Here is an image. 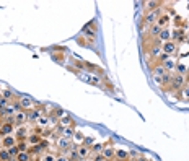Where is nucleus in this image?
<instances>
[{"label":"nucleus","instance_id":"nucleus-7","mask_svg":"<svg viewBox=\"0 0 189 161\" xmlns=\"http://www.w3.org/2000/svg\"><path fill=\"white\" fill-rule=\"evenodd\" d=\"M162 52H163V49H162V42L157 39V42H153V44L150 46V55H152L153 59H158Z\"/></svg>","mask_w":189,"mask_h":161},{"label":"nucleus","instance_id":"nucleus-13","mask_svg":"<svg viewBox=\"0 0 189 161\" xmlns=\"http://www.w3.org/2000/svg\"><path fill=\"white\" fill-rule=\"evenodd\" d=\"M41 137H42V135H39V134H34V132H33V134H30V137L26 138L28 145H30V146H36V145H39L41 142H42V138H41Z\"/></svg>","mask_w":189,"mask_h":161},{"label":"nucleus","instance_id":"nucleus-48","mask_svg":"<svg viewBox=\"0 0 189 161\" xmlns=\"http://www.w3.org/2000/svg\"><path fill=\"white\" fill-rule=\"evenodd\" d=\"M139 161H145V159H139Z\"/></svg>","mask_w":189,"mask_h":161},{"label":"nucleus","instance_id":"nucleus-43","mask_svg":"<svg viewBox=\"0 0 189 161\" xmlns=\"http://www.w3.org/2000/svg\"><path fill=\"white\" fill-rule=\"evenodd\" d=\"M129 158H139V153H137V151H134V150H130V151H129Z\"/></svg>","mask_w":189,"mask_h":161},{"label":"nucleus","instance_id":"nucleus-32","mask_svg":"<svg viewBox=\"0 0 189 161\" xmlns=\"http://www.w3.org/2000/svg\"><path fill=\"white\" fill-rule=\"evenodd\" d=\"M103 148H105V146H103L101 143H94L91 146V153L93 155H98V153H101V151H103Z\"/></svg>","mask_w":189,"mask_h":161},{"label":"nucleus","instance_id":"nucleus-35","mask_svg":"<svg viewBox=\"0 0 189 161\" xmlns=\"http://www.w3.org/2000/svg\"><path fill=\"white\" fill-rule=\"evenodd\" d=\"M83 145H85V146H88V148H91V146L94 145V138H93V137H85Z\"/></svg>","mask_w":189,"mask_h":161},{"label":"nucleus","instance_id":"nucleus-2","mask_svg":"<svg viewBox=\"0 0 189 161\" xmlns=\"http://www.w3.org/2000/svg\"><path fill=\"white\" fill-rule=\"evenodd\" d=\"M158 10H153V12H147L145 13V16H144V21H142V25L144 26H153V25H157V20H158Z\"/></svg>","mask_w":189,"mask_h":161},{"label":"nucleus","instance_id":"nucleus-30","mask_svg":"<svg viewBox=\"0 0 189 161\" xmlns=\"http://www.w3.org/2000/svg\"><path fill=\"white\" fill-rule=\"evenodd\" d=\"M174 72L179 73V75H184L187 72V67H186V64H176V68H174Z\"/></svg>","mask_w":189,"mask_h":161},{"label":"nucleus","instance_id":"nucleus-34","mask_svg":"<svg viewBox=\"0 0 189 161\" xmlns=\"http://www.w3.org/2000/svg\"><path fill=\"white\" fill-rule=\"evenodd\" d=\"M8 150V153H10V156L12 158H16L18 155H20V150H18V146L15 145V146H12V148H7Z\"/></svg>","mask_w":189,"mask_h":161},{"label":"nucleus","instance_id":"nucleus-38","mask_svg":"<svg viewBox=\"0 0 189 161\" xmlns=\"http://www.w3.org/2000/svg\"><path fill=\"white\" fill-rule=\"evenodd\" d=\"M181 98L183 99H189V86H187V85L181 89Z\"/></svg>","mask_w":189,"mask_h":161},{"label":"nucleus","instance_id":"nucleus-11","mask_svg":"<svg viewBox=\"0 0 189 161\" xmlns=\"http://www.w3.org/2000/svg\"><path fill=\"white\" fill-rule=\"evenodd\" d=\"M16 143H18V140H16L15 135H7V137L2 138V146L3 148H12V146H15Z\"/></svg>","mask_w":189,"mask_h":161},{"label":"nucleus","instance_id":"nucleus-15","mask_svg":"<svg viewBox=\"0 0 189 161\" xmlns=\"http://www.w3.org/2000/svg\"><path fill=\"white\" fill-rule=\"evenodd\" d=\"M168 25H169V15H162V16H158L157 26H160L162 30H166Z\"/></svg>","mask_w":189,"mask_h":161},{"label":"nucleus","instance_id":"nucleus-36","mask_svg":"<svg viewBox=\"0 0 189 161\" xmlns=\"http://www.w3.org/2000/svg\"><path fill=\"white\" fill-rule=\"evenodd\" d=\"M183 33L181 31H171V39H173V42L176 41V39H183Z\"/></svg>","mask_w":189,"mask_h":161},{"label":"nucleus","instance_id":"nucleus-47","mask_svg":"<svg viewBox=\"0 0 189 161\" xmlns=\"http://www.w3.org/2000/svg\"><path fill=\"white\" fill-rule=\"evenodd\" d=\"M2 122H3V121H2ZM2 122H0V129H2Z\"/></svg>","mask_w":189,"mask_h":161},{"label":"nucleus","instance_id":"nucleus-26","mask_svg":"<svg viewBox=\"0 0 189 161\" xmlns=\"http://www.w3.org/2000/svg\"><path fill=\"white\" fill-rule=\"evenodd\" d=\"M144 5H145V10L147 12H153V10H158L160 2H145Z\"/></svg>","mask_w":189,"mask_h":161},{"label":"nucleus","instance_id":"nucleus-22","mask_svg":"<svg viewBox=\"0 0 189 161\" xmlns=\"http://www.w3.org/2000/svg\"><path fill=\"white\" fill-rule=\"evenodd\" d=\"M16 161H33V156L30 151H20V155L16 156Z\"/></svg>","mask_w":189,"mask_h":161},{"label":"nucleus","instance_id":"nucleus-1","mask_svg":"<svg viewBox=\"0 0 189 161\" xmlns=\"http://www.w3.org/2000/svg\"><path fill=\"white\" fill-rule=\"evenodd\" d=\"M18 104H20V107H21L23 111L28 112V111H31L37 103L33 98H30V96H20V98H18Z\"/></svg>","mask_w":189,"mask_h":161},{"label":"nucleus","instance_id":"nucleus-41","mask_svg":"<svg viewBox=\"0 0 189 161\" xmlns=\"http://www.w3.org/2000/svg\"><path fill=\"white\" fill-rule=\"evenodd\" d=\"M153 82L162 86V85H163V77H160V75H153Z\"/></svg>","mask_w":189,"mask_h":161},{"label":"nucleus","instance_id":"nucleus-19","mask_svg":"<svg viewBox=\"0 0 189 161\" xmlns=\"http://www.w3.org/2000/svg\"><path fill=\"white\" fill-rule=\"evenodd\" d=\"M59 124H60V127L64 129V127H72V125L75 124V122H73V119H72V117H69V116H64L62 119L59 121Z\"/></svg>","mask_w":189,"mask_h":161},{"label":"nucleus","instance_id":"nucleus-24","mask_svg":"<svg viewBox=\"0 0 189 161\" xmlns=\"http://www.w3.org/2000/svg\"><path fill=\"white\" fill-rule=\"evenodd\" d=\"M10 159H12V156L8 153V150L0 146V161H10Z\"/></svg>","mask_w":189,"mask_h":161},{"label":"nucleus","instance_id":"nucleus-16","mask_svg":"<svg viewBox=\"0 0 189 161\" xmlns=\"http://www.w3.org/2000/svg\"><path fill=\"white\" fill-rule=\"evenodd\" d=\"M101 155H103V158H105V159L112 161V159H114V148H111V146H105L103 151H101Z\"/></svg>","mask_w":189,"mask_h":161},{"label":"nucleus","instance_id":"nucleus-10","mask_svg":"<svg viewBox=\"0 0 189 161\" xmlns=\"http://www.w3.org/2000/svg\"><path fill=\"white\" fill-rule=\"evenodd\" d=\"M90 153H91V148L85 145H77V155H78V159H87Z\"/></svg>","mask_w":189,"mask_h":161},{"label":"nucleus","instance_id":"nucleus-29","mask_svg":"<svg viewBox=\"0 0 189 161\" xmlns=\"http://www.w3.org/2000/svg\"><path fill=\"white\" fill-rule=\"evenodd\" d=\"M55 156H57V155H54V153H49V151H46V153L42 155L39 159H41V161H55Z\"/></svg>","mask_w":189,"mask_h":161},{"label":"nucleus","instance_id":"nucleus-23","mask_svg":"<svg viewBox=\"0 0 189 161\" xmlns=\"http://www.w3.org/2000/svg\"><path fill=\"white\" fill-rule=\"evenodd\" d=\"M36 124H37V127H41V129H46V127L49 125V117H47V116H41L39 119L36 121Z\"/></svg>","mask_w":189,"mask_h":161},{"label":"nucleus","instance_id":"nucleus-9","mask_svg":"<svg viewBox=\"0 0 189 161\" xmlns=\"http://www.w3.org/2000/svg\"><path fill=\"white\" fill-rule=\"evenodd\" d=\"M162 49H163V52L165 54H168L169 57L176 52V42H173V41H168V42H163L162 44Z\"/></svg>","mask_w":189,"mask_h":161},{"label":"nucleus","instance_id":"nucleus-12","mask_svg":"<svg viewBox=\"0 0 189 161\" xmlns=\"http://www.w3.org/2000/svg\"><path fill=\"white\" fill-rule=\"evenodd\" d=\"M70 146H72V140L65 138V137H62V135H60L59 138H57V148H59V150L65 151V150H69Z\"/></svg>","mask_w":189,"mask_h":161},{"label":"nucleus","instance_id":"nucleus-46","mask_svg":"<svg viewBox=\"0 0 189 161\" xmlns=\"http://www.w3.org/2000/svg\"><path fill=\"white\" fill-rule=\"evenodd\" d=\"M78 161H88V159H78Z\"/></svg>","mask_w":189,"mask_h":161},{"label":"nucleus","instance_id":"nucleus-44","mask_svg":"<svg viewBox=\"0 0 189 161\" xmlns=\"http://www.w3.org/2000/svg\"><path fill=\"white\" fill-rule=\"evenodd\" d=\"M2 121H3V116H2V114H0V122H2Z\"/></svg>","mask_w":189,"mask_h":161},{"label":"nucleus","instance_id":"nucleus-31","mask_svg":"<svg viewBox=\"0 0 189 161\" xmlns=\"http://www.w3.org/2000/svg\"><path fill=\"white\" fill-rule=\"evenodd\" d=\"M165 73H166V70L163 68V65H162V64H158L157 67L153 68V75H160V77H163Z\"/></svg>","mask_w":189,"mask_h":161},{"label":"nucleus","instance_id":"nucleus-40","mask_svg":"<svg viewBox=\"0 0 189 161\" xmlns=\"http://www.w3.org/2000/svg\"><path fill=\"white\" fill-rule=\"evenodd\" d=\"M168 59H171V57H169V55H168V54H165V52H162V54H160V57H158L157 60H158V64H160V62H162V64H163V62H166V60H168Z\"/></svg>","mask_w":189,"mask_h":161},{"label":"nucleus","instance_id":"nucleus-39","mask_svg":"<svg viewBox=\"0 0 189 161\" xmlns=\"http://www.w3.org/2000/svg\"><path fill=\"white\" fill-rule=\"evenodd\" d=\"M8 104H10V103H8L5 98H2V96H0V111L7 109V106H8Z\"/></svg>","mask_w":189,"mask_h":161},{"label":"nucleus","instance_id":"nucleus-8","mask_svg":"<svg viewBox=\"0 0 189 161\" xmlns=\"http://www.w3.org/2000/svg\"><path fill=\"white\" fill-rule=\"evenodd\" d=\"M42 111H44V107H33V109L28 112V122H30V121L36 122L42 116Z\"/></svg>","mask_w":189,"mask_h":161},{"label":"nucleus","instance_id":"nucleus-37","mask_svg":"<svg viewBox=\"0 0 189 161\" xmlns=\"http://www.w3.org/2000/svg\"><path fill=\"white\" fill-rule=\"evenodd\" d=\"M65 114H64V111L60 109V107H54V117L55 119H57V117H60V119H62Z\"/></svg>","mask_w":189,"mask_h":161},{"label":"nucleus","instance_id":"nucleus-5","mask_svg":"<svg viewBox=\"0 0 189 161\" xmlns=\"http://www.w3.org/2000/svg\"><path fill=\"white\" fill-rule=\"evenodd\" d=\"M15 129H16V127L13 124L3 121L2 122V129H0V138H3V137H7V135H13V134H15Z\"/></svg>","mask_w":189,"mask_h":161},{"label":"nucleus","instance_id":"nucleus-6","mask_svg":"<svg viewBox=\"0 0 189 161\" xmlns=\"http://www.w3.org/2000/svg\"><path fill=\"white\" fill-rule=\"evenodd\" d=\"M15 127H20V125H26V122H28V112L26 111H18L16 114H15Z\"/></svg>","mask_w":189,"mask_h":161},{"label":"nucleus","instance_id":"nucleus-18","mask_svg":"<svg viewBox=\"0 0 189 161\" xmlns=\"http://www.w3.org/2000/svg\"><path fill=\"white\" fill-rule=\"evenodd\" d=\"M162 65H163V68L166 70L168 73H173V72H174V68H176V62H174L173 59H168L166 62H163Z\"/></svg>","mask_w":189,"mask_h":161},{"label":"nucleus","instance_id":"nucleus-17","mask_svg":"<svg viewBox=\"0 0 189 161\" xmlns=\"http://www.w3.org/2000/svg\"><path fill=\"white\" fill-rule=\"evenodd\" d=\"M157 39L160 41V42H168V41H171V31L168 30H162V33H160V36L157 37Z\"/></svg>","mask_w":189,"mask_h":161},{"label":"nucleus","instance_id":"nucleus-3","mask_svg":"<svg viewBox=\"0 0 189 161\" xmlns=\"http://www.w3.org/2000/svg\"><path fill=\"white\" fill-rule=\"evenodd\" d=\"M186 86V77L179 73H173L171 77V88L173 89H183Z\"/></svg>","mask_w":189,"mask_h":161},{"label":"nucleus","instance_id":"nucleus-45","mask_svg":"<svg viewBox=\"0 0 189 161\" xmlns=\"http://www.w3.org/2000/svg\"><path fill=\"white\" fill-rule=\"evenodd\" d=\"M186 85H187V86H189V78H187V82H186Z\"/></svg>","mask_w":189,"mask_h":161},{"label":"nucleus","instance_id":"nucleus-33","mask_svg":"<svg viewBox=\"0 0 189 161\" xmlns=\"http://www.w3.org/2000/svg\"><path fill=\"white\" fill-rule=\"evenodd\" d=\"M171 77H173V73H165L163 75V86H168V85H171Z\"/></svg>","mask_w":189,"mask_h":161},{"label":"nucleus","instance_id":"nucleus-28","mask_svg":"<svg viewBox=\"0 0 189 161\" xmlns=\"http://www.w3.org/2000/svg\"><path fill=\"white\" fill-rule=\"evenodd\" d=\"M16 146H18V150H20V151H30V148H31V146L28 145V142H26V140H21V142H18V143H16Z\"/></svg>","mask_w":189,"mask_h":161},{"label":"nucleus","instance_id":"nucleus-27","mask_svg":"<svg viewBox=\"0 0 189 161\" xmlns=\"http://www.w3.org/2000/svg\"><path fill=\"white\" fill-rule=\"evenodd\" d=\"M73 142H75V145H83V140H85V137H83V134L82 132H75L73 134V138H72Z\"/></svg>","mask_w":189,"mask_h":161},{"label":"nucleus","instance_id":"nucleus-42","mask_svg":"<svg viewBox=\"0 0 189 161\" xmlns=\"http://www.w3.org/2000/svg\"><path fill=\"white\" fill-rule=\"evenodd\" d=\"M55 161H70V159H69V158H67V156H65L64 153H60V155L55 156Z\"/></svg>","mask_w":189,"mask_h":161},{"label":"nucleus","instance_id":"nucleus-21","mask_svg":"<svg viewBox=\"0 0 189 161\" xmlns=\"http://www.w3.org/2000/svg\"><path fill=\"white\" fill-rule=\"evenodd\" d=\"M160 33H162V28L157 26V25H153V26L148 28V36H152V37H158Z\"/></svg>","mask_w":189,"mask_h":161},{"label":"nucleus","instance_id":"nucleus-4","mask_svg":"<svg viewBox=\"0 0 189 161\" xmlns=\"http://www.w3.org/2000/svg\"><path fill=\"white\" fill-rule=\"evenodd\" d=\"M30 134H31V132H30V129H28L26 125H20V127H16V129H15V134H13V135L16 137L18 142H21V140H26L28 137H30Z\"/></svg>","mask_w":189,"mask_h":161},{"label":"nucleus","instance_id":"nucleus-25","mask_svg":"<svg viewBox=\"0 0 189 161\" xmlns=\"http://www.w3.org/2000/svg\"><path fill=\"white\" fill-rule=\"evenodd\" d=\"M0 96H2V98H5L8 103H12L13 99H15V96H13V93L10 91V89H2V91H0Z\"/></svg>","mask_w":189,"mask_h":161},{"label":"nucleus","instance_id":"nucleus-14","mask_svg":"<svg viewBox=\"0 0 189 161\" xmlns=\"http://www.w3.org/2000/svg\"><path fill=\"white\" fill-rule=\"evenodd\" d=\"M114 159L116 161H127L129 159V150H114Z\"/></svg>","mask_w":189,"mask_h":161},{"label":"nucleus","instance_id":"nucleus-20","mask_svg":"<svg viewBox=\"0 0 189 161\" xmlns=\"http://www.w3.org/2000/svg\"><path fill=\"white\" fill-rule=\"evenodd\" d=\"M73 134H75V132H73L72 127H64V129L60 130V135L65 137V138H69V140H72V138H73Z\"/></svg>","mask_w":189,"mask_h":161}]
</instances>
